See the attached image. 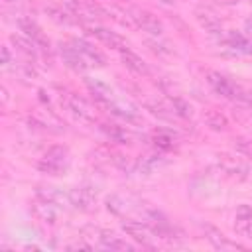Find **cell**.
<instances>
[{
    "label": "cell",
    "instance_id": "9c48e42d",
    "mask_svg": "<svg viewBox=\"0 0 252 252\" xmlns=\"http://www.w3.org/2000/svg\"><path fill=\"white\" fill-rule=\"evenodd\" d=\"M220 43L234 51V53H242V55H252V37L238 33V32H224L220 37Z\"/></svg>",
    "mask_w": 252,
    "mask_h": 252
},
{
    "label": "cell",
    "instance_id": "603a6c76",
    "mask_svg": "<svg viewBox=\"0 0 252 252\" xmlns=\"http://www.w3.org/2000/svg\"><path fill=\"white\" fill-rule=\"evenodd\" d=\"M167 98H169V102H171L173 114H177V116H181V118H191L193 108H191V104H189L187 100H183V98L177 96V94H167Z\"/></svg>",
    "mask_w": 252,
    "mask_h": 252
},
{
    "label": "cell",
    "instance_id": "5b68a950",
    "mask_svg": "<svg viewBox=\"0 0 252 252\" xmlns=\"http://www.w3.org/2000/svg\"><path fill=\"white\" fill-rule=\"evenodd\" d=\"M128 18H130L138 28H142L144 32H148L150 35L159 37V35L163 33L161 22H159L154 14H150L148 10H142V8H128Z\"/></svg>",
    "mask_w": 252,
    "mask_h": 252
},
{
    "label": "cell",
    "instance_id": "ac0fdd59",
    "mask_svg": "<svg viewBox=\"0 0 252 252\" xmlns=\"http://www.w3.org/2000/svg\"><path fill=\"white\" fill-rule=\"evenodd\" d=\"M219 165H220V169H222L226 175H230V177L244 179V177L248 175V167H246V165H242L240 161H236V159L228 158V156H220Z\"/></svg>",
    "mask_w": 252,
    "mask_h": 252
},
{
    "label": "cell",
    "instance_id": "e0dca14e",
    "mask_svg": "<svg viewBox=\"0 0 252 252\" xmlns=\"http://www.w3.org/2000/svg\"><path fill=\"white\" fill-rule=\"evenodd\" d=\"M57 205H53L51 201H47V199H43V197H39L35 203H33V213H35V217L37 219H41L43 222H49V224H53L55 222V217H57Z\"/></svg>",
    "mask_w": 252,
    "mask_h": 252
},
{
    "label": "cell",
    "instance_id": "7402d4cb",
    "mask_svg": "<svg viewBox=\"0 0 252 252\" xmlns=\"http://www.w3.org/2000/svg\"><path fill=\"white\" fill-rule=\"evenodd\" d=\"M12 41H14V45L26 55V57H30V59H35L37 57V45L32 41V39H28L24 33L22 35H12Z\"/></svg>",
    "mask_w": 252,
    "mask_h": 252
},
{
    "label": "cell",
    "instance_id": "484cf974",
    "mask_svg": "<svg viewBox=\"0 0 252 252\" xmlns=\"http://www.w3.org/2000/svg\"><path fill=\"white\" fill-rule=\"evenodd\" d=\"M234 148H236L242 156L252 158V140H250V138H244V136L234 138Z\"/></svg>",
    "mask_w": 252,
    "mask_h": 252
},
{
    "label": "cell",
    "instance_id": "52a82bcc",
    "mask_svg": "<svg viewBox=\"0 0 252 252\" xmlns=\"http://www.w3.org/2000/svg\"><path fill=\"white\" fill-rule=\"evenodd\" d=\"M63 104H65V108H67L75 118H79V120H83V122H93V120H94V110H93V106H91L85 98H81L79 94L67 93L65 98H63Z\"/></svg>",
    "mask_w": 252,
    "mask_h": 252
},
{
    "label": "cell",
    "instance_id": "1f68e13d",
    "mask_svg": "<svg viewBox=\"0 0 252 252\" xmlns=\"http://www.w3.org/2000/svg\"><path fill=\"white\" fill-rule=\"evenodd\" d=\"M248 236H250V238H252V228H250V234H248Z\"/></svg>",
    "mask_w": 252,
    "mask_h": 252
},
{
    "label": "cell",
    "instance_id": "30bf717a",
    "mask_svg": "<svg viewBox=\"0 0 252 252\" xmlns=\"http://www.w3.org/2000/svg\"><path fill=\"white\" fill-rule=\"evenodd\" d=\"M18 28H20V32H22L28 39H32L39 49H49V39L45 37V33L41 32V28H39L33 20H30V18H18Z\"/></svg>",
    "mask_w": 252,
    "mask_h": 252
},
{
    "label": "cell",
    "instance_id": "7a4b0ae2",
    "mask_svg": "<svg viewBox=\"0 0 252 252\" xmlns=\"http://www.w3.org/2000/svg\"><path fill=\"white\" fill-rule=\"evenodd\" d=\"M67 165H69V152L63 146H51L37 163L39 171L47 175H61L67 169Z\"/></svg>",
    "mask_w": 252,
    "mask_h": 252
},
{
    "label": "cell",
    "instance_id": "277c9868",
    "mask_svg": "<svg viewBox=\"0 0 252 252\" xmlns=\"http://www.w3.org/2000/svg\"><path fill=\"white\" fill-rule=\"evenodd\" d=\"M67 8L79 18V20H96V18H108V12L94 0H65Z\"/></svg>",
    "mask_w": 252,
    "mask_h": 252
},
{
    "label": "cell",
    "instance_id": "5bb4252c",
    "mask_svg": "<svg viewBox=\"0 0 252 252\" xmlns=\"http://www.w3.org/2000/svg\"><path fill=\"white\" fill-rule=\"evenodd\" d=\"M120 57H122V63H124L130 71H134L136 75H150L148 63H146L138 53H134L130 47L122 49V51H120Z\"/></svg>",
    "mask_w": 252,
    "mask_h": 252
},
{
    "label": "cell",
    "instance_id": "6da1fadb",
    "mask_svg": "<svg viewBox=\"0 0 252 252\" xmlns=\"http://www.w3.org/2000/svg\"><path fill=\"white\" fill-rule=\"evenodd\" d=\"M207 83L213 87V91L228 100H248V94L226 75L219 73V71H209L207 73Z\"/></svg>",
    "mask_w": 252,
    "mask_h": 252
},
{
    "label": "cell",
    "instance_id": "4fadbf2b",
    "mask_svg": "<svg viewBox=\"0 0 252 252\" xmlns=\"http://www.w3.org/2000/svg\"><path fill=\"white\" fill-rule=\"evenodd\" d=\"M201 228H203V232H205V238H207L215 248H219V250H234V248H242L240 244L230 242L219 228H215V226H211V224H201Z\"/></svg>",
    "mask_w": 252,
    "mask_h": 252
},
{
    "label": "cell",
    "instance_id": "4dcf8cb0",
    "mask_svg": "<svg viewBox=\"0 0 252 252\" xmlns=\"http://www.w3.org/2000/svg\"><path fill=\"white\" fill-rule=\"evenodd\" d=\"M248 98H252V89H250V93H248Z\"/></svg>",
    "mask_w": 252,
    "mask_h": 252
},
{
    "label": "cell",
    "instance_id": "8fae6325",
    "mask_svg": "<svg viewBox=\"0 0 252 252\" xmlns=\"http://www.w3.org/2000/svg\"><path fill=\"white\" fill-rule=\"evenodd\" d=\"M94 191L93 187L89 185H81V187H73L69 191V201H71V207L75 209H81V211H91L93 205H94Z\"/></svg>",
    "mask_w": 252,
    "mask_h": 252
},
{
    "label": "cell",
    "instance_id": "8992f818",
    "mask_svg": "<svg viewBox=\"0 0 252 252\" xmlns=\"http://www.w3.org/2000/svg\"><path fill=\"white\" fill-rule=\"evenodd\" d=\"M69 43H71L73 49L81 55V59L87 63V67H104V65H106V57H104L93 43H89L87 39L73 37Z\"/></svg>",
    "mask_w": 252,
    "mask_h": 252
},
{
    "label": "cell",
    "instance_id": "44dd1931",
    "mask_svg": "<svg viewBox=\"0 0 252 252\" xmlns=\"http://www.w3.org/2000/svg\"><path fill=\"white\" fill-rule=\"evenodd\" d=\"M165 163V158L161 154H150V156H144L140 161H138V169L142 173H152L156 171L158 167H161Z\"/></svg>",
    "mask_w": 252,
    "mask_h": 252
},
{
    "label": "cell",
    "instance_id": "d4e9b609",
    "mask_svg": "<svg viewBox=\"0 0 252 252\" xmlns=\"http://www.w3.org/2000/svg\"><path fill=\"white\" fill-rule=\"evenodd\" d=\"M205 122H207V126H211L213 130H226V128H228L226 116L220 114L219 110H209L207 116H205Z\"/></svg>",
    "mask_w": 252,
    "mask_h": 252
},
{
    "label": "cell",
    "instance_id": "d6a6232c",
    "mask_svg": "<svg viewBox=\"0 0 252 252\" xmlns=\"http://www.w3.org/2000/svg\"><path fill=\"white\" fill-rule=\"evenodd\" d=\"M6 2H16V0H6Z\"/></svg>",
    "mask_w": 252,
    "mask_h": 252
},
{
    "label": "cell",
    "instance_id": "7c38bea8",
    "mask_svg": "<svg viewBox=\"0 0 252 252\" xmlns=\"http://www.w3.org/2000/svg\"><path fill=\"white\" fill-rule=\"evenodd\" d=\"M94 234H96V244L98 248H106V250H132V246L122 240L118 234L110 232V230H104V228H94Z\"/></svg>",
    "mask_w": 252,
    "mask_h": 252
},
{
    "label": "cell",
    "instance_id": "9a60e30c",
    "mask_svg": "<svg viewBox=\"0 0 252 252\" xmlns=\"http://www.w3.org/2000/svg\"><path fill=\"white\" fill-rule=\"evenodd\" d=\"M61 57H63V63L67 65V67H71L73 71H77V73H83L85 69H89L87 67V63L81 59V55L73 49V45L71 43H61Z\"/></svg>",
    "mask_w": 252,
    "mask_h": 252
},
{
    "label": "cell",
    "instance_id": "3957f363",
    "mask_svg": "<svg viewBox=\"0 0 252 252\" xmlns=\"http://www.w3.org/2000/svg\"><path fill=\"white\" fill-rule=\"evenodd\" d=\"M122 230H124L132 240H136L140 246H144V248H156V242H154L156 234H154L142 220L124 219V220H122Z\"/></svg>",
    "mask_w": 252,
    "mask_h": 252
},
{
    "label": "cell",
    "instance_id": "f546056e",
    "mask_svg": "<svg viewBox=\"0 0 252 252\" xmlns=\"http://www.w3.org/2000/svg\"><path fill=\"white\" fill-rule=\"evenodd\" d=\"M246 28H248V30H252V18H250V20L246 22Z\"/></svg>",
    "mask_w": 252,
    "mask_h": 252
},
{
    "label": "cell",
    "instance_id": "4316f807",
    "mask_svg": "<svg viewBox=\"0 0 252 252\" xmlns=\"http://www.w3.org/2000/svg\"><path fill=\"white\" fill-rule=\"evenodd\" d=\"M154 142H156V146H158L159 150H171V148H173L171 136H165V134H156V136H154Z\"/></svg>",
    "mask_w": 252,
    "mask_h": 252
},
{
    "label": "cell",
    "instance_id": "83f0119b",
    "mask_svg": "<svg viewBox=\"0 0 252 252\" xmlns=\"http://www.w3.org/2000/svg\"><path fill=\"white\" fill-rule=\"evenodd\" d=\"M8 63H10V49L8 47H2V65L8 67Z\"/></svg>",
    "mask_w": 252,
    "mask_h": 252
},
{
    "label": "cell",
    "instance_id": "ba28073f",
    "mask_svg": "<svg viewBox=\"0 0 252 252\" xmlns=\"http://www.w3.org/2000/svg\"><path fill=\"white\" fill-rule=\"evenodd\" d=\"M87 32H89V35H93L96 41H100L102 45H106L110 49L122 51V49L128 47L126 39L120 33L112 32V30H106V28H100V26H87Z\"/></svg>",
    "mask_w": 252,
    "mask_h": 252
},
{
    "label": "cell",
    "instance_id": "f1b7e54d",
    "mask_svg": "<svg viewBox=\"0 0 252 252\" xmlns=\"http://www.w3.org/2000/svg\"><path fill=\"white\" fill-rule=\"evenodd\" d=\"M159 2H161V4H167V6H171L175 0H159Z\"/></svg>",
    "mask_w": 252,
    "mask_h": 252
},
{
    "label": "cell",
    "instance_id": "2e32d148",
    "mask_svg": "<svg viewBox=\"0 0 252 252\" xmlns=\"http://www.w3.org/2000/svg\"><path fill=\"white\" fill-rule=\"evenodd\" d=\"M234 228L238 234L242 236H248L250 234V228H252V209L248 205H240L236 209V215H234Z\"/></svg>",
    "mask_w": 252,
    "mask_h": 252
},
{
    "label": "cell",
    "instance_id": "cb8c5ba5",
    "mask_svg": "<svg viewBox=\"0 0 252 252\" xmlns=\"http://www.w3.org/2000/svg\"><path fill=\"white\" fill-rule=\"evenodd\" d=\"M197 18H199L201 26H203L209 33H215V35H219V37L224 33V30L220 28V24H219L211 14H207V12H205V14H203V12H197Z\"/></svg>",
    "mask_w": 252,
    "mask_h": 252
},
{
    "label": "cell",
    "instance_id": "ffe728a7",
    "mask_svg": "<svg viewBox=\"0 0 252 252\" xmlns=\"http://www.w3.org/2000/svg\"><path fill=\"white\" fill-rule=\"evenodd\" d=\"M102 130L106 132V136L112 140V142H118V144H128L132 140V134L130 130L122 128V126H114V124H102Z\"/></svg>",
    "mask_w": 252,
    "mask_h": 252
},
{
    "label": "cell",
    "instance_id": "d6986e66",
    "mask_svg": "<svg viewBox=\"0 0 252 252\" xmlns=\"http://www.w3.org/2000/svg\"><path fill=\"white\" fill-rule=\"evenodd\" d=\"M45 12H47V16H49L51 20H55L57 24H63V26H71V24L77 22L73 12H67V10H63L61 6H55V4L45 6Z\"/></svg>",
    "mask_w": 252,
    "mask_h": 252
}]
</instances>
